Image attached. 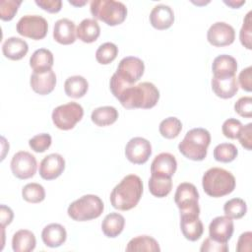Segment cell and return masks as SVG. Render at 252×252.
Instances as JSON below:
<instances>
[{
    "label": "cell",
    "mask_w": 252,
    "mask_h": 252,
    "mask_svg": "<svg viewBox=\"0 0 252 252\" xmlns=\"http://www.w3.org/2000/svg\"><path fill=\"white\" fill-rule=\"evenodd\" d=\"M143 194V181L136 174L126 175L111 191L110 203L119 211L135 208Z\"/></svg>",
    "instance_id": "1"
},
{
    "label": "cell",
    "mask_w": 252,
    "mask_h": 252,
    "mask_svg": "<svg viewBox=\"0 0 252 252\" xmlns=\"http://www.w3.org/2000/svg\"><path fill=\"white\" fill-rule=\"evenodd\" d=\"M145 71L142 59L135 56H127L120 60L116 72L112 75L109 88L112 94L117 98L122 91L138 82Z\"/></svg>",
    "instance_id": "2"
},
{
    "label": "cell",
    "mask_w": 252,
    "mask_h": 252,
    "mask_svg": "<svg viewBox=\"0 0 252 252\" xmlns=\"http://www.w3.org/2000/svg\"><path fill=\"white\" fill-rule=\"evenodd\" d=\"M117 99L127 109L153 108L159 99V91L150 82L132 85L122 91Z\"/></svg>",
    "instance_id": "3"
},
{
    "label": "cell",
    "mask_w": 252,
    "mask_h": 252,
    "mask_svg": "<svg viewBox=\"0 0 252 252\" xmlns=\"http://www.w3.org/2000/svg\"><path fill=\"white\" fill-rule=\"evenodd\" d=\"M235 177L231 172L220 167L208 169L202 178V186L205 193L213 198H219L230 194L235 188Z\"/></svg>",
    "instance_id": "4"
},
{
    "label": "cell",
    "mask_w": 252,
    "mask_h": 252,
    "mask_svg": "<svg viewBox=\"0 0 252 252\" xmlns=\"http://www.w3.org/2000/svg\"><path fill=\"white\" fill-rule=\"evenodd\" d=\"M211 143V134L205 128L189 130L178 145L179 152L188 159L200 161L207 157L208 147Z\"/></svg>",
    "instance_id": "5"
},
{
    "label": "cell",
    "mask_w": 252,
    "mask_h": 252,
    "mask_svg": "<svg viewBox=\"0 0 252 252\" xmlns=\"http://www.w3.org/2000/svg\"><path fill=\"white\" fill-rule=\"evenodd\" d=\"M104 210L101 199L93 194H87L72 202L67 210L68 216L77 221H87L98 218Z\"/></svg>",
    "instance_id": "6"
},
{
    "label": "cell",
    "mask_w": 252,
    "mask_h": 252,
    "mask_svg": "<svg viewBox=\"0 0 252 252\" xmlns=\"http://www.w3.org/2000/svg\"><path fill=\"white\" fill-rule=\"evenodd\" d=\"M90 9L94 19L111 27L122 24L127 17V8L120 1L94 0Z\"/></svg>",
    "instance_id": "7"
},
{
    "label": "cell",
    "mask_w": 252,
    "mask_h": 252,
    "mask_svg": "<svg viewBox=\"0 0 252 252\" xmlns=\"http://www.w3.org/2000/svg\"><path fill=\"white\" fill-rule=\"evenodd\" d=\"M83 116L84 109L82 105L75 101L55 107L51 114L53 124L60 130L73 129Z\"/></svg>",
    "instance_id": "8"
},
{
    "label": "cell",
    "mask_w": 252,
    "mask_h": 252,
    "mask_svg": "<svg viewBox=\"0 0 252 252\" xmlns=\"http://www.w3.org/2000/svg\"><path fill=\"white\" fill-rule=\"evenodd\" d=\"M16 30L19 34L25 37L39 40L46 36L48 23L41 16L26 15L18 21Z\"/></svg>",
    "instance_id": "9"
},
{
    "label": "cell",
    "mask_w": 252,
    "mask_h": 252,
    "mask_svg": "<svg viewBox=\"0 0 252 252\" xmlns=\"http://www.w3.org/2000/svg\"><path fill=\"white\" fill-rule=\"evenodd\" d=\"M199 193L196 186L189 182L180 183L174 194V202L180 214L194 213L200 215V207L198 204Z\"/></svg>",
    "instance_id": "10"
},
{
    "label": "cell",
    "mask_w": 252,
    "mask_h": 252,
    "mask_svg": "<svg viewBox=\"0 0 252 252\" xmlns=\"http://www.w3.org/2000/svg\"><path fill=\"white\" fill-rule=\"evenodd\" d=\"M12 173L19 179H29L36 171L37 162L33 155L26 151L16 153L11 159Z\"/></svg>",
    "instance_id": "11"
},
{
    "label": "cell",
    "mask_w": 252,
    "mask_h": 252,
    "mask_svg": "<svg viewBox=\"0 0 252 252\" xmlns=\"http://www.w3.org/2000/svg\"><path fill=\"white\" fill-rule=\"evenodd\" d=\"M152 155L151 143L142 137H134L129 140L125 147L127 159L134 164H143L148 161Z\"/></svg>",
    "instance_id": "12"
},
{
    "label": "cell",
    "mask_w": 252,
    "mask_h": 252,
    "mask_svg": "<svg viewBox=\"0 0 252 252\" xmlns=\"http://www.w3.org/2000/svg\"><path fill=\"white\" fill-rule=\"evenodd\" d=\"M207 39L213 46H227L233 43L235 39V31L232 26L225 22H217L209 28L207 32Z\"/></svg>",
    "instance_id": "13"
},
{
    "label": "cell",
    "mask_w": 252,
    "mask_h": 252,
    "mask_svg": "<svg viewBox=\"0 0 252 252\" xmlns=\"http://www.w3.org/2000/svg\"><path fill=\"white\" fill-rule=\"evenodd\" d=\"M234 230L232 219L227 216H219L212 220L209 224V237L220 242L227 243Z\"/></svg>",
    "instance_id": "14"
},
{
    "label": "cell",
    "mask_w": 252,
    "mask_h": 252,
    "mask_svg": "<svg viewBox=\"0 0 252 252\" xmlns=\"http://www.w3.org/2000/svg\"><path fill=\"white\" fill-rule=\"evenodd\" d=\"M65 169V159L59 154H49L39 163V175L44 180L59 177Z\"/></svg>",
    "instance_id": "15"
},
{
    "label": "cell",
    "mask_w": 252,
    "mask_h": 252,
    "mask_svg": "<svg viewBox=\"0 0 252 252\" xmlns=\"http://www.w3.org/2000/svg\"><path fill=\"white\" fill-rule=\"evenodd\" d=\"M180 229L183 236L189 241H197L204 232V225L198 214H180Z\"/></svg>",
    "instance_id": "16"
},
{
    "label": "cell",
    "mask_w": 252,
    "mask_h": 252,
    "mask_svg": "<svg viewBox=\"0 0 252 252\" xmlns=\"http://www.w3.org/2000/svg\"><path fill=\"white\" fill-rule=\"evenodd\" d=\"M30 85L34 93L41 95L48 94L55 88L56 75L52 69L41 72H33L30 79Z\"/></svg>",
    "instance_id": "17"
},
{
    "label": "cell",
    "mask_w": 252,
    "mask_h": 252,
    "mask_svg": "<svg viewBox=\"0 0 252 252\" xmlns=\"http://www.w3.org/2000/svg\"><path fill=\"white\" fill-rule=\"evenodd\" d=\"M177 168V161L169 153L158 154L151 164V175L161 177H172Z\"/></svg>",
    "instance_id": "18"
},
{
    "label": "cell",
    "mask_w": 252,
    "mask_h": 252,
    "mask_svg": "<svg viewBox=\"0 0 252 252\" xmlns=\"http://www.w3.org/2000/svg\"><path fill=\"white\" fill-rule=\"evenodd\" d=\"M77 37L75 23L67 18L56 21L53 28V38L60 44L68 45L74 43Z\"/></svg>",
    "instance_id": "19"
},
{
    "label": "cell",
    "mask_w": 252,
    "mask_h": 252,
    "mask_svg": "<svg viewBox=\"0 0 252 252\" xmlns=\"http://www.w3.org/2000/svg\"><path fill=\"white\" fill-rule=\"evenodd\" d=\"M174 22L173 10L164 4L155 6L150 13V23L153 28L163 31L170 28Z\"/></svg>",
    "instance_id": "20"
},
{
    "label": "cell",
    "mask_w": 252,
    "mask_h": 252,
    "mask_svg": "<svg viewBox=\"0 0 252 252\" xmlns=\"http://www.w3.org/2000/svg\"><path fill=\"white\" fill-rule=\"evenodd\" d=\"M212 71L215 78L234 77L237 71L236 59L227 54L219 55L213 61Z\"/></svg>",
    "instance_id": "21"
},
{
    "label": "cell",
    "mask_w": 252,
    "mask_h": 252,
    "mask_svg": "<svg viewBox=\"0 0 252 252\" xmlns=\"http://www.w3.org/2000/svg\"><path fill=\"white\" fill-rule=\"evenodd\" d=\"M67 238V232L60 223H49L41 231V239L43 243L51 248L61 246Z\"/></svg>",
    "instance_id": "22"
},
{
    "label": "cell",
    "mask_w": 252,
    "mask_h": 252,
    "mask_svg": "<svg viewBox=\"0 0 252 252\" xmlns=\"http://www.w3.org/2000/svg\"><path fill=\"white\" fill-rule=\"evenodd\" d=\"M211 85L215 94L220 98H231L238 92V84L235 76L230 78L213 77Z\"/></svg>",
    "instance_id": "23"
},
{
    "label": "cell",
    "mask_w": 252,
    "mask_h": 252,
    "mask_svg": "<svg viewBox=\"0 0 252 252\" xmlns=\"http://www.w3.org/2000/svg\"><path fill=\"white\" fill-rule=\"evenodd\" d=\"M29 51V45L26 40L12 36L8 37L2 44L3 55L10 60H20Z\"/></svg>",
    "instance_id": "24"
},
{
    "label": "cell",
    "mask_w": 252,
    "mask_h": 252,
    "mask_svg": "<svg viewBox=\"0 0 252 252\" xmlns=\"http://www.w3.org/2000/svg\"><path fill=\"white\" fill-rule=\"evenodd\" d=\"M125 219L118 213H110L106 215L101 222V230L106 237H117L124 228Z\"/></svg>",
    "instance_id": "25"
},
{
    "label": "cell",
    "mask_w": 252,
    "mask_h": 252,
    "mask_svg": "<svg viewBox=\"0 0 252 252\" xmlns=\"http://www.w3.org/2000/svg\"><path fill=\"white\" fill-rule=\"evenodd\" d=\"M35 245L36 239L31 230L20 229L13 235L12 248L15 252H31Z\"/></svg>",
    "instance_id": "26"
},
{
    "label": "cell",
    "mask_w": 252,
    "mask_h": 252,
    "mask_svg": "<svg viewBox=\"0 0 252 252\" xmlns=\"http://www.w3.org/2000/svg\"><path fill=\"white\" fill-rule=\"evenodd\" d=\"M100 34V28L94 19H84L77 27V37L86 43L95 41Z\"/></svg>",
    "instance_id": "27"
},
{
    "label": "cell",
    "mask_w": 252,
    "mask_h": 252,
    "mask_svg": "<svg viewBox=\"0 0 252 252\" xmlns=\"http://www.w3.org/2000/svg\"><path fill=\"white\" fill-rule=\"evenodd\" d=\"M53 54L49 49L46 48L36 49L30 58V66L33 72L50 70L53 66Z\"/></svg>",
    "instance_id": "28"
},
{
    "label": "cell",
    "mask_w": 252,
    "mask_h": 252,
    "mask_svg": "<svg viewBox=\"0 0 252 252\" xmlns=\"http://www.w3.org/2000/svg\"><path fill=\"white\" fill-rule=\"evenodd\" d=\"M89 89L88 81L79 75L71 76L66 79L64 83L65 94L73 98L83 97Z\"/></svg>",
    "instance_id": "29"
},
{
    "label": "cell",
    "mask_w": 252,
    "mask_h": 252,
    "mask_svg": "<svg viewBox=\"0 0 252 252\" xmlns=\"http://www.w3.org/2000/svg\"><path fill=\"white\" fill-rule=\"evenodd\" d=\"M118 118V111L113 106H100L93 110L91 114L92 121L99 127L113 124Z\"/></svg>",
    "instance_id": "30"
},
{
    "label": "cell",
    "mask_w": 252,
    "mask_h": 252,
    "mask_svg": "<svg viewBox=\"0 0 252 252\" xmlns=\"http://www.w3.org/2000/svg\"><path fill=\"white\" fill-rule=\"evenodd\" d=\"M126 251H148V252H159L160 248L158 241L149 235H139L132 238L127 246Z\"/></svg>",
    "instance_id": "31"
},
{
    "label": "cell",
    "mask_w": 252,
    "mask_h": 252,
    "mask_svg": "<svg viewBox=\"0 0 252 252\" xmlns=\"http://www.w3.org/2000/svg\"><path fill=\"white\" fill-rule=\"evenodd\" d=\"M172 189V180L170 177H161L151 175L149 179V190L151 194L158 198L166 197Z\"/></svg>",
    "instance_id": "32"
},
{
    "label": "cell",
    "mask_w": 252,
    "mask_h": 252,
    "mask_svg": "<svg viewBox=\"0 0 252 252\" xmlns=\"http://www.w3.org/2000/svg\"><path fill=\"white\" fill-rule=\"evenodd\" d=\"M159 133L166 139L176 138L182 130V123L177 117H167L159 123Z\"/></svg>",
    "instance_id": "33"
},
{
    "label": "cell",
    "mask_w": 252,
    "mask_h": 252,
    "mask_svg": "<svg viewBox=\"0 0 252 252\" xmlns=\"http://www.w3.org/2000/svg\"><path fill=\"white\" fill-rule=\"evenodd\" d=\"M23 199L29 203H40L45 198V190L42 185L32 182L26 184L22 189Z\"/></svg>",
    "instance_id": "34"
},
{
    "label": "cell",
    "mask_w": 252,
    "mask_h": 252,
    "mask_svg": "<svg viewBox=\"0 0 252 252\" xmlns=\"http://www.w3.org/2000/svg\"><path fill=\"white\" fill-rule=\"evenodd\" d=\"M223 212L230 219L238 220L246 215L247 205L241 198H232L224 203Z\"/></svg>",
    "instance_id": "35"
},
{
    "label": "cell",
    "mask_w": 252,
    "mask_h": 252,
    "mask_svg": "<svg viewBox=\"0 0 252 252\" xmlns=\"http://www.w3.org/2000/svg\"><path fill=\"white\" fill-rule=\"evenodd\" d=\"M238 150L235 145L231 143L219 144L214 149V158L217 161L220 162H231L236 158Z\"/></svg>",
    "instance_id": "36"
},
{
    "label": "cell",
    "mask_w": 252,
    "mask_h": 252,
    "mask_svg": "<svg viewBox=\"0 0 252 252\" xmlns=\"http://www.w3.org/2000/svg\"><path fill=\"white\" fill-rule=\"evenodd\" d=\"M118 54V47L112 42H104L95 51V59L99 64L107 65L111 63Z\"/></svg>",
    "instance_id": "37"
},
{
    "label": "cell",
    "mask_w": 252,
    "mask_h": 252,
    "mask_svg": "<svg viewBox=\"0 0 252 252\" xmlns=\"http://www.w3.org/2000/svg\"><path fill=\"white\" fill-rule=\"evenodd\" d=\"M52 139L48 133H41L29 140L30 148L35 153H43L51 146Z\"/></svg>",
    "instance_id": "38"
},
{
    "label": "cell",
    "mask_w": 252,
    "mask_h": 252,
    "mask_svg": "<svg viewBox=\"0 0 252 252\" xmlns=\"http://www.w3.org/2000/svg\"><path fill=\"white\" fill-rule=\"evenodd\" d=\"M251 15L252 12L249 11L247 15L245 16V19L243 21V25L241 27V30L239 32V39L241 44L251 50L252 49V44H251V39H252V20H251Z\"/></svg>",
    "instance_id": "39"
},
{
    "label": "cell",
    "mask_w": 252,
    "mask_h": 252,
    "mask_svg": "<svg viewBox=\"0 0 252 252\" xmlns=\"http://www.w3.org/2000/svg\"><path fill=\"white\" fill-rule=\"evenodd\" d=\"M22 1L1 0L0 1V18L3 21H11L18 12Z\"/></svg>",
    "instance_id": "40"
},
{
    "label": "cell",
    "mask_w": 252,
    "mask_h": 252,
    "mask_svg": "<svg viewBox=\"0 0 252 252\" xmlns=\"http://www.w3.org/2000/svg\"><path fill=\"white\" fill-rule=\"evenodd\" d=\"M243 125L242 123L235 118L226 119L221 126V131L224 137L229 139H237Z\"/></svg>",
    "instance_id": "41"
},
{
    "label": "cell",
    "mask_w": 252,
    "mask_h": 252,
    "mask_svg": "<svg viewBox=\"0 0 252 252\" xmlns=\"http://www.w3.org/2000/svg\"><path fill=\"white\" fill-rule=\"evenodd\" d=\"M234 110L237 114L245 118L252 117V97L242 96L234 103Z\"/></svg>",
    "instance_id": "42"
},
{
    "label": "cell",
    "mask_w": 252,
    "mask_h": 252,
    "mask_svg": "<svg viewBox=\"0 0 252 252\" xmlns=\"http://www.w3.org/2000/svg\"><path fill=\"white\" fill-rule=\"evenodd\" d=\"M201 252H228L227 243L218 242L211 237L206 238L200 248Z\"/></svg>",
    "instance_id": "43"
},
{
    "label": "cell",
    "mask_w": 252,
    "mask_h": 252,
    "mask_svg": "<svg viewBox=\"0 0 252 252\" xmlns=\"http://www.w3.org/2000/svg\"><path fill=\"white\" fill-rule=\"evenodd\" d=\"M237 139L239 140L241 146L246 150H251L252 143V123H248L242 127Z\"/></svg>",
    "instance_id": "44"
},
{
    "label": "cell",
    "mask_w": 252,
    "mask_h": 252,
    "mask_svg": "<svg viewBox=\"0 0 252 252\" xmlns=\"http://www.w3.org/2000/svg\"><path fill=\"white\" fill-rule=\"evenodd\" d=\"M252 232L246 231L240 234L237 245H236V251L237 252H251L252 249Z\"/></svg>",
    "instance_id": "45"
},
{
    "label": "cell",
    "mask_w": 252,
    "mask_h": 252,
    "mask_svg": "<svg viewBox=\"0 0 252 252\" xmlns=\"http://www.w3.org/2000/svg\"><path fill=\"white\" fill-rule=\"evenodd\" d=\"M251 78H252V67L251 66H248L247 68L243 69L239 73L238 81H239V85H240L242 90H244L246 92H251L252 91Z\"/></svg>",
    "instance_id": "46"
},
{
    "label": "cell",
    "mask_w": 252,
    "mask_h": 252,
    "mask_svg": "<svg viewBox=\"0 0 252 252\" xmlns=\"http://www.w3.org/2000/svg\"><path fill=\"white\" fill-rule=\"evenodd\" d=\"M35 4L48 13H58L62 8L61 0H35Z\"/></svg>",
    "instance_id": "47"
},
{
    "label": "cell",
    "mask_w": 252,
    "mask_h": 252,
    "mask_svg": "<svg viewBox=\"0 0 252 252\" xmlns=\"http://www.w3.org/2000/svg\"><path fill=\"white\" fill-rule=\"evenodd\" d=\"M14 214L11 208L1 205L0 206V220H1V227H5L7 224H10L13 220Z\"/></svg>",
    "instance_id": "48"
},
{
    "label": "cell",
    "mask_w": 252,
    "mask_h": 252,
    "mask_svg": "<svg viewBox=\"0 0 252 252\" xmlns=\"http://www.w3.org/2000/svg\"><path fill=\"white\" fill-rule=\"evenodd\" d=\"M224 4H226L227 6H229L230 8H233V9H237L239 8L241 5L245 4V0H241V1H235V0H229V1H223Z\"/></svg>",
    "instance_id": "49"
},
{
    "label": "cell",
    "mask_w": 252,
    "mask_h": 252,
    "mask_svg": "<svg viewBox=\"0 0 252 252\" xmlns=\"http://www.w3.org/2000/svg\"><path fill=\"white\" fill-rule=\"evenodd\" d=\"M71 5H74L76 7H80V6H84L88 1L87 0H83V1H76V0H69L68 1Z\"/></svg>",
    "instance_id": "50"
}]
</instances>
